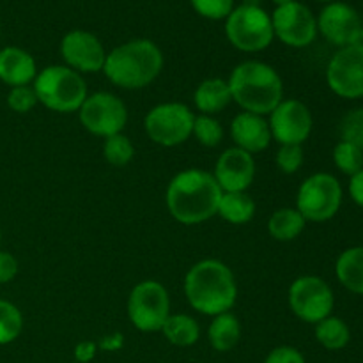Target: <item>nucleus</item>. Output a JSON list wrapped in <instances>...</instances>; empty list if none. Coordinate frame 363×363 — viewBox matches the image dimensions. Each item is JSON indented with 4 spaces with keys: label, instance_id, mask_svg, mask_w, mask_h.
Listing matches in <instances>:
<instances>
[{
    "label": "nucleus",
    "instance_id": "37998d69",
    "mask_svg": "<svg viewBox=\"0 0 363 363\" xmlns=\"http://www.w3.org/2000/svg\"><path fill=\"white\" fill-rule=\"evenodd\" d=\"M0 238H2V234H0Z\"/></svg>",
    "mask_w": 363,
    "mask_h": 363
},
{
    "label": "nucleus",
    "instance_id": "bb28decb",
    "mask_svg": "<svg viewBox=\"0 0 363 363\" xmlns=\"http://www.w3.org/2000/svg\"><path fill=\"white\" fill-rule=\"evenodd\" d=\"M23 330V315L11 301L0 300V346L14 342Z\"/></svg>",
    "mask_w": 363,
    "mask_h": 363
},
{
    "label": "nucleus",
    "instance_id": "a878e982",
    "mask_svg": "<svg viewBox=\"0 0 363 363\" xmlns=\"http://www.w3.org/2000/svg\"><path fill=\"white\" fill-rule=\"evenodd\" d=\"M315 339L326 350L337 351L347 346L351 339V332L342 319L328 315V318L315 325Z\"/></svg>",
    "mask_w": 363,
    "mask_h": 363
},
{
    "label": "nucleus",
    "instance_id": "aec40b11",
    "mask_svg": "<svg viewBox=\"0 0 363 363\" xmlns=\"http://www.w3.org/2000/svg\"><path fill=\"white\" fill-rule=\"evenodd\" d=\"M233 101L229 82L223 78H206L199 84L194 92V103L197 110L204 116H215L229 106Z\"/></svg>",
    "mask_w": 363,
    "mask_h": 363
},
{
    "label": "nucleus",
    "instance_id": "f3484780",
    "mask_svg": "<svg viewBox=\"0 0 363 363\" xmlns=\"http://www.w3.org/2000/svg\"><path fill=\"white\" fill-rule=\"evenodd\" d=\"M213 177L223 194L247 191L255 179L254 156L238 147H229L216 160Z\"/></svg>",
    "mask_w": 363,
    "mask_h": 363
},
{
    "label": "nucleus",
    "instance_id": "7c9ffc66",
    "mask_svg": "<svg viewBox=\"0 0 363 363\" xmlns=\"http://www.w3.org/2000/svg\"><path fill=\"white\" fill-rule=\"evenodd\" d=\"M340 137L363 151V108L351 110L344 116L340 121Z\"/></svg>",
    "mask_w": 363,
    "mask_h": 363
},
{
    "label": "nucleus",
    "instance_id": "a19ab883",
    "mask_svg": "<svg viewBox=\"0 0 363 363\" xmlns=\"http://www.w3.org/2000/svg\"><path fill=\"white\" fill-rule=\"evenodd\" d=\"M273 4H277V6H284V4H289L293 2V0H272Z\"/></svg>",
    "mask_w": 363,
    "mask_h": 363
},
{
    "label": "nucleus",
    "instance_id": "20e7f679",
    "mask_svg": "<svg viewBox=\"0 0 363 363\" xmlns=\"http://www.w3.org/2000/svg\"><path fill=\"white\" fill-rule=\"evenodd\" d=\"M233 101L243 112L269 116L284 99V82L275 67L261 60H245L238 64L229 77Z\"/></svg>",
    "mask_w": 363,
    "mask_h": 363
},
{
    "label": "nucleus",
    "instance_id": "ddd939ff",
    "mask_svg": "<svg viewBox=\"0 0 363 363\" xmlns=\"http://www.w3.org/2000/svg\"><path fill=\"white\" fill-rule=\"evenodd\" d=\"M269 131L272 138H275L280 145L296 144L303 145V142L311 137L314 119L300 99H282L269 113Z\"/></svg>",
    "mask_w": 363,
    "mask_h": 363
},
{
    "label": "nucleus",
    "instance_id": "cd10ccee",
    "mask_svg": "<svg viewBox=\"0 0 363 363\" xmlns=\"http://www.w3.org/2000/svg\"><path fill=\"white\" fill-rule=\"evenodd\" d=\"M103 156H105V160L110 165L124 167L133 160L135 145L126 135H112V137L105 138V144H103Z\"/></svg>",
    "mask_w": 363,
    "mask_h": 363
},
{
    "label": "nucleus",
    "instance_id": "2f4dec72",
    "mask_svg": "<svg viewBox=\"0 0 363 363\" xmlns=\"http://www.w3.org/2000/svg\"><path fill=\"white\" fill-rule=\"evenodd\" d=\"M303 147L296 144H284L275 155V163L280 172L294 174L303 165Z\"/></svg>",
    "mask_w": 363,
    "mask_h": 363
},
{
    "label": "nucleus",
    "instance_id": "e433bc0d",
    "mask_svg": "<svg viewBox=\"0 0 363 363\" xmlns=\"http://www.w3.org/2000/svg\"><path fill=\"white\" fill-rule=\"evenodd\" d=\"M96 351H98V344L92 342V340H85V342L77 344V347H74V358L80 363H89L96 357Z\"/></svg>",
    "mask_w": 363,
    "mask_h": 363
},
{
    "label": "nucleus",
    "instance_id": "6e6552de",
    "mask_svg": "<svg viewBox=\"0 0 363 363\" xmlns=\"http://www.w3.org/2000/svg\"><path fill=\"white\" fill-rule=\"evenodd\" d=\"M342 204V186L332 174L318 172L301 183L296 209L307 222H326L333 218Z\"/></svg>",
    "mask_w": 363,
    "mask_h": 363
},
{
    "label": "nucleus",
    "instance_id": "9b49d317",
    "mask_svg": "<svg viewBox=\"0 0 363 363\" xmlns=\"http://www.w3.org/2000/svg\"><path fill=\"white\" fill-rule=\"evenodd\" d=\"M80 123L89 133L108 138L123 133L128 123V108L121 98L110 92L89 94L78 110Z\"/></svg>",
    "mask_w": 363,
    "mask_h": 363
},
{
    "label": "nucleus",
    "instance_id": "1a4fd4ad",
    "mask_svg": "<svg viewBox=\"0 0 363 363\" xmlns=\"http://www.w3.org/2000/svg\"><path fill=\"white\" fill-rule=\"evenodd\" d=\"M194 121V112L184 103H162L149 110L144 128L155 144L162 147H176L191 137Z\"/></svg>",
    "mask_w": 363,
    "mask_h": 363
},
{
    "label": "nucleus",
    "instance_id": "4be33fe9",
    "mask_svg": "<svg viewBox=\"0 0 363 363\" xmlns=\"http://www.w3.org/2000/svg\"><path fill=\"white\" fill-rule=\"evenodd\" d=\"M305 225H307V220L296 208H280L269 216L268 233L273 240L287 243V241L296 240L303 233Z\"/></svg>",
    "mask_w": 363,
    "mask_h": 363
},
{
    "label": "nucleus",
    "instance_id": "58836bf2",
    "mask_svg": "<svg viewBox=\"0 0 363 363\" xmlns=\"http://www.w3.org/2000/svg\"><path fill=\"white\" fill-rule=\"evenodd\" d=\"M124 346V339L121 333H112V335H106L99 340L98 347L103 351H119Z\"/></svg>",
    "mask_w": 363,
    "mask_h": 363
},
{
    "label": "nucleus",
    "instance_id": "4c0bfd02",
    "mask_svg": "<svg viewBox=\"0 0 363 363\" xmlns=\"http://www.w3.org/2000/svg\"><path fill=\"white\" fill-rule=\"evenodd\" d=\"M350 195L360 208H363V169L354 176H351Z\"/></svg>",
    "mask_w": 363,
    "mask_h": 363
},
{
    "label": "nucleus",
    "instance_id": "473e14b6",
    "mask_svg": "<svg viewBox=\"0 0 363 363\" xmlns=\"http://www.w3.org/2000/svg\"><path fill=\"white\" fill-rule=\"evenodd\" d=\"M195 13L208 20H225L234 9V0H190Z\"/></svg>",
    "mask_w": 363,
    "mask_h": 363
},
{
    "label": "nucleus",
    "instance_id": "c85d7f7f",
    "mask_svg": "<svg viewBox=\"0 0 363 363\" xmlns=\"http://www.w3.org/2000/svg\"><path fill=\"white\" fill-rule=\"evenodd\" d=\"M191 135L204 147H216V145H220V142L223 138V128L218 119H215L213 116L201 113V116H195Z\"/></svg>",
    "mask_w": 363,
    "mask_h": 363
},
{
    "label": "nucleus",
    "instance_id": "4468645a",
    "mask_svg": "<svg viewBox=\"0 0 363 363\" xmlns=\"http://www.w3.org/2000/svg\"><path fill=\"white\" fill-rule=\"evenodd\" d=\"M328 87L340 98L357 99L363 96V48L344 46L326 67Z\"/></svg>",
    "mask_w": 363,
    "mask_h": 363
},
{
    "label": "nucleus",
    "instance_id": "f03ea898",
    "mask_svg": "<svg viewBox=\"0 0 363 363\" xmlns=\"http://www.w3.org/2000/svg\"><path fill=\"white\" fill-rule=\"evenodd\" d=\"M184 294L194 311L215 318L236 305L238 282L229 266L216 259H204L188 269Z\"/></svg>",
    "mask_w": 363,
    "mask_h": 363
},
{
    "label": "nucleus",
    "instance_id": "c9c22d12",
    "mask_svg": "<svg viewBox=\"0 0 363 363\" xmlns=\"http://www.w3.org/2000/svg\"><path fill=\"white\" fill-rule=\"evenodd\" d=\"M18 261L9 252L0 250V284H7L16 277Z\"/></svg>",
    "mask_w": 363,
    "mask_h": 363
},
{
    "label": "nucleus",
    "instance_id": "5701e85b",
    "mask_svg": "<svg viewBox=\"0 0 363 363\" xmlns=\"http://www.w3.org/2000/svg\"><path fill=\"white\" fill-rule=\"evenodd\" d=\"M208 337L211 346L220 353L234 350L241 339V325L240 319L230 312L218 314L213 318V323L209 325Z\"/></svg>",
    "mask_w": 363,
    "mask_h": 363
},
{
    "label": "nucleus",
    "instance_id": "f704fd0d",
    "mask_svg": "<svg viewBox=\"0 0 363 363\" xmlns=\"http://www.w3.org/2000/svg\"><path fill=\"white\" fill-rule=\"evenodd\" d=\"M264 363H305L303 354L291 346L275 347L272 353L266 357Z\"/></svg>",
    "mask_w": 363,
    "mask_h": 363
},
{
    "label": "nucleus",
    "instance_id": "f257e3e1",
    "mask_svg": "<svg viewBox=\"0 0 363 363\" xmlns=\"http://www.w3.org/2000/svg\"><path fill=\"white\" fill-rule=\"evenodd\" d=\"M222 194L213 174L188 169L172 177L167 186L165 202L174 220L183 225H197L218 213Z\"/></svg>",
    "mask_w": 363,
    "mask_h": 363
},
{
    "label": "nucleus",
    "instance_id": "9d476101",
    "mask_svg": "<svg viewBox=\"0 0 363 363\" xmlns=\"http://www.w3.org/2000/svg\"><path fill=\"white\" fill-rule=\"evenodd\" d=\"M287 301L291 312L311 325H318L328 318L335 305L332 287L314 275H305L294 280L287 293Z\"/></svg>",
    "mask_w": 363,
    "mask_h": 363
},
{
    "label": "nucleus",
    "instance_id": "6ab92c4d",
    "mask_svg": "<svg viewBox=\"0 0 363 363\" xmlns=\"http://www.w3.org/2000/svg\"><path fill=\"white\" fill-rule=\"evenodd\" d=\"M38 77L34 57L23 48L7 46L0 50V80L9 87L28 85Z\"/></svg>",
    "mask_w": 363,
    "mask_h": 363
},
{
    "label": "nucleus",
    "instance_id": "412c9836",
    "mask_svg": "<svg viewBox=\"0 0 363 363\" xmlns=\"http://www.w3.org/2000/svg\"><path fill=\"white\" fill-rule=\"evenodd\" d=\"M335 273L347 291L363 294V247L344 250L337 259Z\"/></svg>",
    "mask_w": 363,
    "mask_h": 363
},
{
    "label": "nucleus",
    "instance_id": "ea45409f",
    "mask_svg": "<svg viewBox=\"0 0 363 363\" xmlns=\"http://www.w3.org/2000/svg\"><path fill=\"white\" fill-rule=\"evenodd\" d=\"M262 0H243L241 6H250V7H261Z\"/></svg>",
    "mask_w": 363,
    "mask_h": 363
},
{
    "label": "nucleus",
    "instance_id": "b1692460",
    "mask_svg": "<svg viewBox=\"0 0 363 363\" xmlns=\"http://www.w3.org/2000/svg\"><path fill=\"white\" fill-rule=\"evenodd\" d=\"M216 215L234 225H243L254 218L255 202L247 191H227V194H222Z\"/></svg>",
    "mask_w": 363,
    "mask_h": 363
},
{
    "label": "nucleus",
    "instance_id": "79ce46f5",
    "mask_svg": "<svg viewBox=\"0 0 363 363\" xmlns=\"http://www.w3.org/2000/svg\"><path fill=\"white\" fill-rule=\"evenodd\" d=\"M319 2H328L330 4V2H335V0H319Z\"/></svg>",
    "mask_w": 363,
    "mask_h": 363
},
{
    "label": "nucleus",
    "instance_id": "72a5a7b5",
    "mask_svg": "<svg viewBox=\"0 0 363 363\" xmlns=\"http://www.w3.org/2000/svg\"><path fill=\"white\" fill-rule=\"evenodd\" d=\"M7 105L16 113L30 112L38 105V96H35L34 87H30V85L11 87L9 94H7Z\"/></svg>",
    "mask_w": 363,
    "mask_h": 363
},
{
    "label": "nucleus",
    "instance_id": "dca6fc26",
    "mask_svg": "<svg viewBox=\"0 0 363 363\" xmlns=\"http://www.w3.org/2000/svg\"><path fill=\"white\" fill-rule=\"evenodd\" d=\"M318 32H321L332 45L351 46L362 32V20L357 9L346 2H330L319 13Z\"/></svg>",
    "mask_w": 363,
    "mask_h": 363
},
{
    "label": "nucleus",
    "instance_id": "0eeeda50",
    "mask_svg": "<svg viewBox=\"0 0 363 363\" xmlns=\"http://www.w3.org/2000/svg\"><path fill=\"white\" fill-rule=\"evenodd\" d=\"M170 315V296L163 284L144 280L131 289L128 298V318L144 333L162 332Z\"/></svg>",
    "mask_w": 363,
    "mask_h": 363
},
{
    "label": "nucleus",
    "instance_id": "423d86ee",
    "mask_svg": "<svg viewBox=\"0 0 363 363\" xmlns=\"http://www.w3.org/2000/svg\"><path fill=\"white\" fill-rule=\"evenodd\" d=\"M225 34L234 48L241 52H262L272 45V16L262 7L238 6L225 18Z\"/></svg>",
    "mask_w": 363,
    "mask_h": 363
},
{
    "label": "nucleus",
    "instance_id": "c756f323",
    "mask_svg": "<svg viewBox=\"0 0 363 363\" xmlns=\"http://www.w3.org/2000/svg\"><path fill=\"white\" fill-rule=\"evenodd\" d=\"M333 163L347 176H354L363 169V151L350 142H339L333 149Z\"/></svg>",
    "mask_w": 363,
    "mask_h": 363
},
{
    "label": "nucleus",
    "instance_id": "a211bd4d",
    "mask_svg": "<svg viewBox=\"0 0 363 363\" xmlns=\"http://www.w3.org/2000/svg\"><path fill=\"white\" fill-rule=\"evenodd\" d=\"M230 138L234 142V147L243 149L252 156L268 149L273 140L264 116L250 112H241L234 117L230 123Z\"/></svg>",
    "mask_w": 363,
    "mask_h": 363
},
{
    "label": "nucleus",
    "instance_id": "f8f14e48",
    "mask_svg": "<svg viewBox=\"0 0 363 363\" xmlns=\"http://www.w3.org/2000/svg\"><path fill=\"white\" fill-rule=\"evenodd\" d=\"M272 23L275 38L293 48H305L318 35V20L305 4L296 0L277 6L272 14Z\"/></svg>",
    "mask_w": 363,
    "mask_h": 363
},
{
    "label": "nucleus",
    "instance_id": "393cba45",
    "mask_svg": "<svg viewBox=\"0 0 363 363\" xmlns=\"http://www.w3.org/2000/svg\"><path fill=\"white\" fill-rule=\"evenodd\" d=\"M170 344L179 347L194 346L201 337V326L188 314H170L162 328Z\"/></svg>",
    "mask_w": 363,
    "mask_h": 363
},
{
    "label": "nucleus",
    "instance_id": "7ed1b4c3",
    "mask_svg": "<svg viewBox=\"0 0 363 363\" xmlns=\"http://www.w3.org/2000/svg\"><path fill=\"white\" fill-rule=\"evenodd\" d=\"M163 69V53L149 39H131L106 53L103 73L113 85L128 91L144 89Z\"/></svg>",
    "mask_w": 363,
    "mask_h": 363
},
{
    "label": "nucleus",
    "instance_id": "39448f33",
    "mask_svg": "<svg viewBox=\"0 0 363 363\" xmlns=\"http://www.w3.org/2000/svg\"><path fill=\"white\" fill-rule=\"evenodd\" d=\"M38 103L59 113L78 112L87 99V84L84 77L67 66H48L34 80Z\"/></svg>",
    "mask_w": 363,
    "mask_h": 363
},
{
    "label": "nucleus",
    "instance_id": "2eb2a0df",
    "mask_svg": "<svg viewBox=\"0 0 363 363\" xmlns=\"http://www.w3.org/2000/svg\"><path fill=\"white\" fill-rule=\"evenodd\" d=\"M60 55L67 67L77 73H98L103 71L106 60L105 46L94 34L87 30H71L60 41Z\"/></svg>",
    "mask_w": 363,
    "mask_h": 363
}]
</instances>
